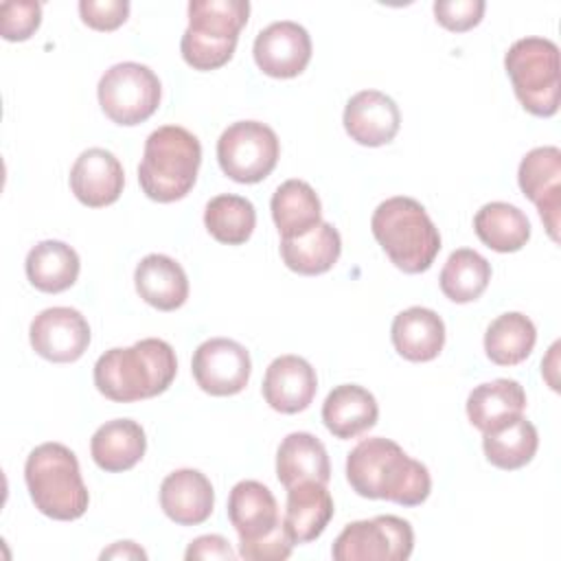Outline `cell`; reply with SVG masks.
Returning <instances> with one entry per match:
<instances>
[{"instance_id": "9a60e30c", "label": "cell", "mask_w": 561, "mask_h": 561, "mask_svg": "<svg viewBox=\"0 0 561 561\" xmlns=\"http://www.w3.org/2000/svg\"><path fill=\"white\" fill-rule=\"evenodd\" d=\"M125 186V171L118 158L103 149H85L70 169V188L75 197L88 208H103L114 204Z\"/></svg>"}, {"instance_id": "2e32d148", "label": "cell", "mask_w": 561, "mask_h": 561, "mask_svg": "<svg viewBox=\"0 0 561 561\" xmlns=\"http://www.w3.org/2000/svg\"><path fill=\"white\" fill-rule=\"evenodd\" d=\"M261 390L272 410L296 414L307 410L313 401L318 377L307 359L298 355H280L267 366Z\"/></svg>"}, {"instance_id": "d590c367", "label": "cell", "mask_w": 561, "mask_h": 561, "mask_svg": "<svg viewBox=\"0 0 561 561\" xmlns=\"http://www.w3.org/2000/svg\"><path fill=\"white\" fill-rule=\"evenodd\" d=\"M484 9H486V4L482 0H438V2H434L436 22L454 33H465V31L473 28L482 20Z\"/></svg>"}, {"instance_id": "7402d4cb", "label": "cell", "mask_w": 561, "mask_h": 561, "mask_svg": "<svg viewBox=\"0 0 561 561\" xmlns=\"http://www.w3.org/2000/svg\"><path fill=\"white\" fill-rule=\"evenodd\" d=\"M379 416V405L373 392L357 383L335 386L322 403L324 427L340 440L355 438L368 432Z\"/></svg>"}, {"instance_id": "f546056e", "label": "cell", "mask_w": 561, "mask_h": 561, "mask_svg": "<svg viewBox=\"0 0 561 561\" xmlns=\"http://www.w3.org/2000/svg\"><path fill=\"white\" fill-rule=\"evenodd\" d=\"M478 239L495 252H517L530 239L528 217L513 204L489 202L473 217Z\"/></svg>"}, {"instance_id": "4316f807", "label": "cell", "mask_w": 561, "mask_h": 561, "mask_svg": "<svg viewBox=\"0 0 561 561\" xmlns=\"http://www.w3.org/2000/svg\"><path fill=\"white\" fill-rule=\"evenodd\" d=\"M26 278L28 283L46 294H59L75 285L81 261L75 248L64 241L46 239L33 245L26 254Z\"/></svg>"}, {"instance_id": "8fae6325", "label": "cell", "mask_w": 561, "mask_h": 561, "mask_svg": "<svg viewBox=\"0 0 561 561\" xmlns=\"http://www.w3.org/2000/svg\"><path fill=\"white\" fill-rule=\"evenodd\" d=\"M191 370L204 392L230 397L248 386L252 362L243 344L230 337H210L195 348Z\"/></svg>"}, {"instance_id": "e0dca14e", "label": "cell", "mask_w": 561, "mask_h": 561, "mask_svg": "<svg viewBox=\"0 0 561 561\" xmlns=\"http://www.w3.org/2000/svg\"><path fill=\"white\" fill-rule=\"evenodd\" d=\"M346 134L364 147L388 145L401 125L397 103L379 90H362L353 94L344 107Z\"/></svg>"}, {"instance_id": "8d00e7d4", "label": "cell", "mask_w": 561, "mask_h": 561, "mask_svg": "<svg viewBox=\"0 0 561 561\" xmlns=\"http://www.w3.org/2000/svg\"><path fill=\"white\" fill-rule=\"evenodd\" d=\"M79 15L83 24L94 31H114L125 24L129 15L127 0H81Z\"/></svg>"}, {"instance_id": "d4e9b609", "label": "cell", "mask_w": 561, "mask_h": 561, "mask_svg": "<svg viewBox=\"0 0 561 561\" xmlns=\"http://www.w3.org/2000/svg\"><path fill=\"white\" fill-rule=\"evenodd\" d=\"M276 478L285 489L302 480L327 484L331 478V462L322 440L309 432L287 434L276 451Z\"/></svg>"}, {"instance_id": "ba28073f", "label": "cell", "mask_w": 561, "mask_h": 561, "mask_svg": "<svg viewBox=\"0 0 561 561\" xmlns=\"http://www.w3.org/2000/svg\"><path fill=\"white\" fill-rule=\"evenodd\" d=\"M99 105L116 125L145 123L160 105L162 85L158 75L138 61H123L103 72L99 79Z\"/></svg>"}, {"instance_id": "30bf717a", "label": "cell", "mask_w": 561, "mask_h": 561, "mask_svg": "<svg viewBox=\"0 0 561 561\" xmlns=\"http://www.w3.org/2000/svg\"><path fill=\"white\" fill-rule=\"evenodd\" d=\"M414 548L408 519L377 515L344 526L335 537L331 554L335 561H405Z\"/></svg>"}, {"instance_id": "9c48e42d", "label": "cell", "mask_w": 561, "mask_h": 561, "mask_svg": "<svg viewBox=\"0 0 561 561\" xmlns=\"http://www.w3.org/2000/svg\"><path fill=\"white\" fill-rule=\"evenodd\" d=\"M280 156L276 131L259 121H237L226 127L217 140V160L221 171L239 184L265 180Z\"/></svg>"}, {"instance_id": "d6986e66", "label": "cell", "mask_w": 561, "mask_h": 561, "mask_svg": "<svg viewBox=\"0 0 561 561\" xmlns=\"http://www.w3.org/2000/svg\"><path fill=\"white\" fill-rule=\"evenodd\" d=\"M215 506L210 480L197 469L171 471L160 484V508L180 526L204 524Z\"/></svg>"}, {"instance_id": "44dd1931", "label": "cell", "mask_w": 561, "mask_h": 561, "mask_svg": "<svg viewBox=\"0 0 561 561\" xmlns=\"http://www.w3.org/2000/svg\"><path fill=\"white\" fill-rule=\"evenodd\" d=\"M526 392L515 379H493L476 386L467 397V416L482 434L495 432L522 416Z\"/></svg>"}, {"instance_id": "74e56055", "label": "cell", "mask_w": 561, "mask_h": 561, "mask_svg": "<svg viewBox=\"0 0 561 561\" xmlns=\"http://www.w3.org/2000/svg\"><path fill=\"white\" fill-rule=\"evenodd\" d=\"M294 541L289 539L285 526H278L274 533L267 537L252 541V543H241L239 554L250 561H283L291 554Z\"/></svg>"}, {"instance_id": "3957f363", "label": "cell", "mask_w": 561, "mask_h": 561, "mask_svg": "<svg viewBox=\"0 0 561 561\" xmlns=\"http://www.w3.org/2000/svg\"><path fill=\"white\" fill-rule=\"evenodd\" d=\"M370 230L390 263L405 274L430 270L440 252L438 228L421 202L405 195L381 202L373 213Z\"/></svg>"}, {"instance_id": "836d02e7", "label": "cell", "mask_w": 561, "mask_h": 561, "mask_svg": "<svg viewBox=\"0 0 561 561\" xmlns=\"http://www.w3.org/2000/svg\"><path fill=\"white\" fill-rule=\"evenodd\" d=\"M206 230L226 245L245 243L256 226V210L250 199L232 193L213 197L204 208Z\"/></svg>"}, {"instance_id": "52a82bcc", "label": "cell", "mask_w": 561, "mask_h": 561, "mask_svg": "<svg viewBox=\"0 0 561 561\" xmlns=\"http://www.w3.org/2000/svg\"><path fill=\"white\" fill-rule=\"evenodd\" d=\"M515 96L526 112L548 118L559 110V48L546 37H522L504 55Z\"/></svg>"}, {"instance_id": "7c38bea8", "label": "cell", "mask_w": 561, "mask_h": 561, "mask_svg": "<svg viewBox=\"0 0 561 561\" xmlns=\"http://www.w3.org/2000/svg\"><path fill=\"white\" fill-rule=\"evenodd\" d=\"M33 351L55 364L77 362L90 346V324L72 307H48L39 311L28 329Z\"/></svg>"}, {"instance_id": "1f68e13d", "label": "cell", "mask_w": 561, "mask_h": 561, "mask_svg": "<svg viewBox=\"0 0 561 561\" xmlns=\"http://www.w3.org/2000/svg\"><path fill=\"white\" fill-rule=\"evenodd\" d=\"M491 280V263L476 250H454L440 270V291L458 302H471L484 294Z\"/></svg>"}, {"instance_id": "5b68a950", "label": "cell", "mask_w": 561, "mask_h": 561, "mask_svg": "<svg viewBox=\"0 0 561 561\" xmlns=\"http://www.w3.org/2000/svg\"><path fill=\"white\" fill-rule=\"evenodd\" d=\"M24 480L35 508L59 522L79 519L88 511V489L79 460L61 443L37 445L24 465Z\"/></svg>"}, {"instance_id": "f1b7e54d", "label": "cell", "mask_w": 561, "mask_h": 561, "mask_svg": "<svg viewBox=\"0 0 561 561\" xmlns=\"http://www.w3.org/2000/svg\"><path fill=\"white\" fill-rule=\"evenodd\" d=\"M270 208H272V219L283 239L302 237L322 221L320 197L305 180L283 182L274 191Z\"/></svg>"}, {"instance_id": "83f0119b", "label": "cell", "mask_w": 561, "mask_h": 561, "mask_svg": "<svg viewBox=\"0 0 561 561\" xmlns=\"http://www.w3.org/2000/svg\"><path fill=\"white\" fill-rule=\"evenodd\" d=\"M342 252L340 232L329 224L320 221L302 237L283 239L280 241V256L283 263L302 276H318L329 272Z\"/></svg>"}, {"instance_id": "ab89813d", "label": "cell", "mask_w": 561, "mask_h": 561, "mask_svg": "<svg viewBox=\"0 0 561 561\" xmlns=\"http://www.w3.org/2000/svg\"><path fill=\"white\" fill-rule=\"evenodd\" d=\"M101 559H147V552L134 541H116L112 548L101 552Z\"/></svg>"}, {"instance_id": "6da1fadb", "label": "cell", "mask_w": 561, "mask_h": 561, "mask_svg": "<svg viewBox=\"0 0 561 561\" xmlns=\"http://www.w3.org/2000/svg\"><path fill=\"white\" fill-rule=\"evenodd\" d=\"M346 480L362 497L401 506H419L432 491L427 467L383 436L364 438L348 451Z\"/></svg>"}, {"instance_id": "603a6c76", "label": "cell", "mask_w": 561, "mask_h": 561, "mask_svg": "<svg viewBox=\"0 0 561 561\" xmlns=\"http://www.w3.org/2000/svg\"><path fill=\"white\" fill-rule=\"evenodd\" d=\"M134 283L138 296L160 311H175L188 298L186 272L167 254H147L136 265Z\"/></svg>"}, {"instance_id": "8992f818", "label": "cell", "mask_w": 561, "mask_h": 561, "mask_svg": "<svg viewBox=\"0 0 561 561\" xmlns=\"http://www.w3.org/2000/svg\"><path fill=\"white\" fill-rule=\"evenodd\" d=\"M248 15V0H191L188 26L180 39L184 61L195 70H217L228 64Z\"/></svg>"}, {"instance_id": "d6a6232c", "label": "cell", "mask_w": 561, "mask_h": 561, "mask_svg": "<svg viewBox=\"0 0 561 561\" xmlns=\"http://www.w3.org/2000/svg\"><path fill=\"white\" fill-rule=\"evenodd\" d=\"M537 447H539L537 430L524 416H517L515 421L506 423L495 432L484 434L482 438V449L486 460L493 467L504 471L522 469L524 465H528L537 454Z\"/></svg>"}, {"instance_id": "277c9868", "label": "cell", "mask_w": 561, "mask_h": 561, "mask_svg": "<svg viewBox=\"0 0 561 561\" xmlns=\"http://www.w3.org/2000/svg\"><path fill=\"white\" fill-rule=\"evenodd\" d=\"M202 164V145L180 125H162L145 140L138 164L142 193L160 204H171L191 193Z\"/></svg>"}, {"instance_id": "4fadbf2b", "label": "cell", "mask_w": 561, "mask_h": 561, "mask_svg": "<svg viewBox=\"0 0 561 561\" xmlns=\"http://www.w3.org/2000/svg\"><path fill=\"white\" fill-rule=\"evenodd\" d=\"M522 193L537 206L539 217L552 241H559L561 213V151L559 147L530 149L517 169Z\"/></svg>"}, {"instance_id": "cb8c5ba5", "label": "cell", "mask_w": 561, "mask_h": 561, "mask_svg": "<svg viewBox=\"0 0 561 561\" xmlns=\"http://www.w3.org/2000/svg\"><path fill=\"white\" fill-rule=\"evenodd\" d=\"M394 351L408 362H430L445 344V324L427 307H410L394 316L390 327Z\"/></svg>"}, {"instance_id": "ffe728a7", "label": "cell", "mask_w": 561, "mask_h": 561, "mask_svg": "<svg viewBox=\"0 0 561 561\" xmlns=\"http://www.w3.org/2000/svg\"><path fill=\"white\" fill-rule=\"evenodd\" d=\"M333 511V497L327 484L302 480L287 489L283 526L294 543H309L324 533Z\"/></svg>"}, {"instance_id": "4dcf8cb0", "label": "cell", "mask_w": 561, "mask_h": 561, "mask_svg": "<svg viewBox=\"0 0 561 561\" xmlns=\"http://www.w3.org/2000/svg\"><path fill=\"white\" fill-rule=\"evenodd\" d=\"M537 342V329L533 320L519 311H506L497 316L484 333L486 357L497 366H515L524 362Z\"/></svg>"}, {"instance_id": "5bb4252c", "label": "cell", "mask_w": 561, "mask_h": 561, "mask_svg": "<svg viewBox=\"0 0 561 561\" xmlns=\"http://www.w3.org/2000/svg\"><path fill=\"white\" fill-rule=\"evenodd\" d=\"M252 53L263 75L291 79L298 77L311 59V37L298 22H272L256 35Z\"/></svg>"}, {"instance_id": "e575fe53", "label": "cell", "mask_w": 561, "mask_h": 561, "mask_svg": "<svg viewBox=\"0 0 561 561\" xmlns=\"http://www.w3.org/2000/svg\"><path fill=\"white\" fill-rule=\"evenodd\" d=\"M42 22V4L31 0L0 4V33L7 42L28 39Z\"/></svg>"}, {"instance_id": "484cf974", "label": "cell", "mask_w": 561, "mask_h": 561, "mask_svg": "<svg viewBox=\"0 0 561 561\" xmlns=\"http://www.w3.org/2000/svg\"><path fill=\"white\" fill-rule=\"evenodd\" d=\"M147 449V436L140 423L131 419H114L103 423L90 440V454L96 467L110 473L127 471L140 462Z\"/></svg>"}, {"instance_id": "ac0fdd59", "label": "cell", "mask_w": 561, "mask_h": 561, "mask_svg": "<svg viewBox=\"0 0 561 561\" xmlns=\"http://www.w3.org/2000/svg\"><path fill=\"white\" fill-rule=\"evenodd\" d=\"M228 519L239 535V546L259 541L283 526L276 497L256 480H241L232 486L228 495Z\"/></svg>"}, {"instance_id": "7a4b0ae2", "label": "cell", "mask_w": 561, "mask_h": 561, "mask_svg": "<svg viewBox=\"0 0 561 561\" xmlns=\"http://www.w3.org/2000/svg\"><path fill=\"white\" fill-rule=\"evenodd\" d=\"M178 359L169 342L145 337L127 348H110L94 364L96 390L116 403L162 394L175 379Z\"/></svg>"}, {"instance_id": "f35d334b", "label": "cell", "mask_w": 561, "mask_h": 561, "mask_svg": "<svg viewBox=\"0 0 561 561\" xmlns=\"http://www.w3.org/2000/svg\"><path fill=\"white\" fill-rule=\"evenodd\" d=\"M186 561L193 559H226L232 561L237 554L230 548L228 539H224L221 535H202L197 539H193L184 552Z\"/></svg>"}]
</instances>
